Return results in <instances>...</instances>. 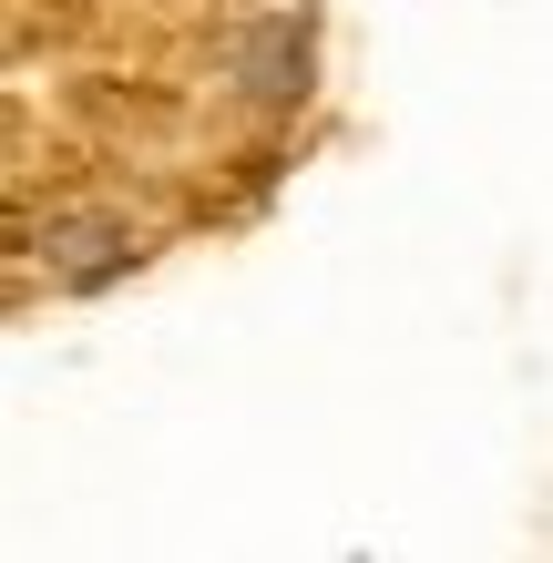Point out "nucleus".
<instances>
[]
</instances>
